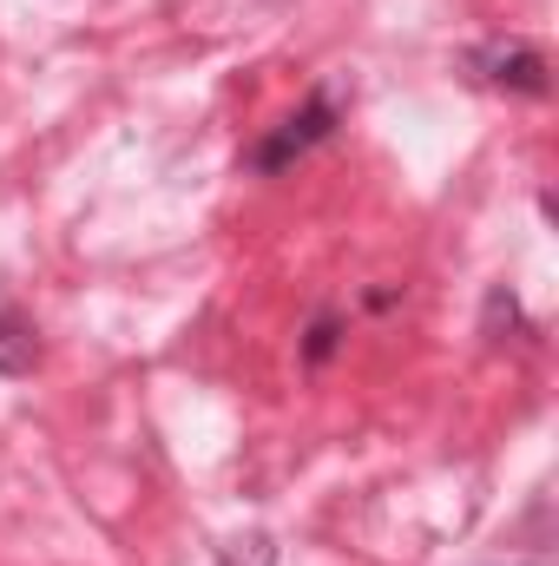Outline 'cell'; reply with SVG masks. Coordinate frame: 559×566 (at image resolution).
Segmentation results:
<instances>
[{"instance_id": "cell-1", "label": "cell", "mask_w": 559, "mask_h": 566, "mask_svg": "<svg viewBox=\"0 0 559 566\" xmlns=\"http://www.w3.org/2000/svg\"><path fill=\"white\" fill-rule=\"evenodd\" d=\"M336 119H342V99H336V93L323 86V93H309V99H303V106H296V113L283 119L271 139L251 145V158H244V165H251L257 178H277V171H289V165H296L303 151H316V145L329 139V133H336Z\"/></svg>"}, {"instance_id": "cell-2", "label": "cell", "mask_w": 559, "mask_h": 566, "mask_svg": "<svg viewBox=\"0 0 559 566\" xmlns=\"http://www.w3.org/2000/svg\"><path fill=\"white\" fill-rule=\"evenodd\" d=\"M467 73L474 80H487V86H500V93H527V99H547L553 93V66H547V53L540 46H527V40H487V46H467Z\"/></svg>"}, {"instance_id": "cell-3", "label": "cell", "mask_w": 559, "mask_h": 566, "mask_svg": "<svg viewBox=\"0 0 559 566\" xmlns=\"http://www.w3.org/2000/svg\"><path fill=\"white\" fill-rule=\"evenodd\" d=\"M40 369V329H33V316L13 303V296H0V376H33Z\"/></svg>"}, {"instance_id": "cell-4", "label": "cell", "mask_w": 559, "mask_h": 566, "mask_svg": "<svg viewBox=\"0 0 559 566\" xmlns=\"http://www.w3.org/2000/svg\"><path fill=\"white\" fill-rule=\"evenodd\" d=\"M336 343H342V316H329V310H323V316L309 323V343H303V363H309V369H323V363L336 356Z\"/></svg>"}, {"instance_id": "cell-5", "label": "cell", "mask_w": 559, "mask_h": 566, "mask_svg": "<svg viewBox=\"0 0 559 566\" xmlns=\"http://www.w3.org/2000/svg\"><path fill=\"white\" fill-rule=\"evenodd\" d=\"M218 566H277V547H271V534H251V560L238 554V541L218 554Z\"/></svg>"}]
</instances>
